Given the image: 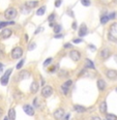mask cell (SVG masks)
I'll use <instances>...</instances> for the list:
<instances>
[{"mask_svg": "<svg viewBox=\"0 0 117 120\" xmlns=\"http://www.w3.org/2000/svg\"><path fill=\"white\" fill-rule=\"evenodd\" d=\"M64 48H65V49L72 48V45H71V44H65V45H64Z\"/></svg>", "mask_w": 117, "mask_h": 120, "instance_id": "obj_38", "label": "cell"}, {"mask_svg": "<svg viewBox=\"0 0 117 120\" xmlns=\"http://www.w3.org/2000/svg\"><path fill=\"white\" fill-rule=\"evenodd\" d=\"M115 90H116V92H117V88H116V89H115Z\"/></svg>", "mask_w": 117, "mask_h": 120, "instance_id": "obj_50", "label": "cell"}, {"mask_svg": "<svg viewBox=\"0 0 117 120\" xmlns=\"http://www.w3.org/2000/svg\"><path fill=\"white\" fill-rule=\"evenodd\" d=\"M106 120H117V116L114 114H107L106 115Z\"/></svg>", "mask_w": 117, "mask_h": 120, "instance_id": "obj_21", "label": "cell"}, {"mask_svg": "<svg viewBox=\"0 0 117 120\" xmlns=\"http://www.w3.org/2000/svg\"><path fill=\"white\" fill-rule=\"evenodd\" d=\"M98 110H99V112H101V113L106 114V112H107V104H106V101H102L101 104H99Z\"/></svg>", "mask_w": 117, "mask_h": 120, "instance_id": "obj_13", "label": "cell"}, {"mask_svg": "<svg viewBox=\"0 0 117 120\" xmlns=\"http://www.w3.org/2000/svg\"><path fill=\"white\" fill-rule=\"evenodd\" d=\"M109 20H110V19H109L108 16H103V17H102V19H101V23L102 24H106Z\"/></svg>", "mask_w": 117, "mask_h": 120, "instance_id": "obj_26", "label": "cell"}, {"mask_svg": "<svg viewBox=\"0 0 117 120\" xmlns=\"http://www.w3.org/2000/svg\"><path fill=\"white\" fill-rule=\"evenodd\" d=\"M53 94V88H52L51 86H45L43 90H42V95L44 97H50Z\"/></svg>", "mask_w": 117, "mask_h": 120, "instance_id": "obj_3", "label": "cell"}, {"mask_svg": "<svg viewBox=\"0 0 117 120\" xmlns=\"http://www.w3.org/2000/svg\"><path fill=\"white\" fill-rule=\"evenodd\" d=\"M68 88H69V87H68L64 83L62 84L61 89H62V91H63V94H68Z\"/></svg>", "mask_w": 117, "mask_h": 120, "instance_id": "obj_24", "label": "cell"}, {"mask_svg": "<svg viewBox=\"0 0 117 120\" xmlns=\"http://www.w3.org/2000/svg\"><path fill=\"white\" fill-rule=\"evenodd\" d=\"M23 55V49L20 48V47H16L15 49H12L11 51V57L12 59H19L22 57Z\"/></svg>", "mask_w": 117, "mask_h": 120, "instance_id": "obj_2", "label": "cell"}, {"mask_svg": "<svg viewBox=\"0 0 117 120\" xmlns=\"http://www.w3.org/2000/svg\"><path fill=\"white\" fill-rule=\"evenodd\" d=\"M108 39L111 41H114V42H117V37H115L114 35H112V33H108Z\"/></svg>", "mask_w": 117, "mask_h": 120, "instance_id": "obj_25", "label": "cell"}, {"mask_svg": "<svg viewBox=\"0 0 117 120\" xmlns=\"http://www.w3.org/2000/svg\"><path fill=\"white\" fill-rule=\"evenodd\" d=\"M106 76L110 80H116L117 79V71L114 69H109L106 71Z\"/></svg>", "mask_w": 117, "mask_h": 120, "instance_id": "obj_9", "label": "cell"}, {"mask_svg": "<svg viewBox=\"0 0 117 120\" xmlns=\"http://www.w3.org/2000/svg\"><path fill=\"white\" fill-rule=\"evenodd\" d=\"M8 119L9 120L16 119V111H15V109H11L8 111Z\"/></svg>", "mask_w": 117, "mask_h": 120, "instance_id": "obj_19", "label": "cell"}, {"mask_svg": "<svg viewBox=\"0 0 117 120\" xmlns=\"http://www.w3.org/2000/svg\"><path fill=\"white\" fill-rule=\"evenodd\" d=\"M74 110L76 112H78V113H83V112L86 111V108L85 107H83V106H80V105H75Z\"/></svg>", "mask_w": 117, "mask_h": 120, "instance_id": "obj_15", "label": "cell"}, {"mask_svg": "<svg viewBox=\"0 0 117 120\" xmlns=\"http://www.w3.org/2000/svg\"><path fill=\"white\" fill-rule=\"evenodd\" d=\"M68 119H69V114H68L66 116L63 117V120H68Z\"/></svg>", "mask_w": 117, "mask_h": 120, "instance_id": "obj_42", "label": "cell"}, {"mask_svg": "<svg viewBox=\"0 0 117 120\" xmlns=\"http://www.w3.org/2000/svg\"><path fill=\"white\" fill-rule=\"evenodd\" d=\"M115 61L117 62V55H116V56H115Z\"/></svg>", "mask_w": 117, "mask_h": 120, "instance_id": "obj_47", "label": "cell"}, {"mask_svg": "<svg viewBox=\"0 0 117 120\" xmlns=\"http://www.w3.org/2000/svg\"><path fill=\"white\" fill-rule=\"evenodd\" d=\"M113 2H115V3H117V0H113Z\"/></svg>", "mask_w": 117, "mask_h": 120, "instance_id": "obj_49", "label": "cell"}, {"mask_svg": "<svg viewBox=\"0 0 117 120\" xmlns=\"http://www.w3.org/2000/svg\"><path fill=\"white\" fill-rule=\"evenodd\" d=\"M90 120H102V119L99 118V117H98V116H94V117H92V118H91Z\"/></svg>", "mask_w": 117, "mask_h": 120, "instance_id": "obj_40", "label": "cell"}, {"mask_svg": "<svg viewBox=\"0 0 117 120\" xmlns=\"http://www.w3.org/2000/svg\"><path fill=\"white\" fill-rule=\"evenodd\" d=\"M11 33H12L11 29H9V28H5V29H3V30H2V32H1V33H0V37H1L2 39L8 38V37L11 35Z\"/></svg>", "mask_w": 117, "mask_h": 120, "instance_id": "obj_6", "label": "cell"}, {"mask_svg": "<svg viewBox=\"0 0 117 120\" xmlns=\"http://www.w3.org/2000/svg\"><path fill=\"white\" fill-rule=\"evenodd\" d=\"M110 30H111V32H113V33H117V23L112 24L111 27H110Z\"/></svg>", "mask_w": 117, "mask_h": 120, "instance_id": "obj_23", "label": "cell"}, {"mask_svg": "<svg viewBox=\"0 0 117 120\" xmlns=\"http://www.w3.org/2000/svg\"><path fill=\"white\" fill-rule=\"evenodd\" d=\"M81 3L83 4L84 6H89L90 5V1H89V0H81Z\"/></svg>", "mask_w": 117, "mask_h": 120, "instance_id": "obj_30", "label": "cell"}, {"mask_svg": "<svg viewBox=\"0 0 117 120\" xmlns=\"http://www.w3.org/2000/svg\"><path fill=\"white\" fill-rule=\"evenodd\" d=\"M37 90H38V84L33 81L31 83V86H30V91L32 92V93H36Z\"/></svg>", "mask_w": 117, "mask_h": 120, "instance_id": "obj_16", "label": "cell"}, {"mask_svg": "<svg viewBox=\"0 0 117 120\" xmlns=\"http://www.w3.org/2000/svg\"><path fill=\"white\" fill-rule=\"evenodd\" d=\"M43 30H44L43 27H39V28H38V29H37L36 31H35V34H37V33H38V32H41V31H43Z\"/></svg>", "mask_w": 117, "mask_h": 120, "instance_id": "obj_39", "label": "cell"}, {"mask_svg": "<svg viewBox=\"0 0 117 120\" xmlns=\"http://www.w3.org/2000/svg\"><path fill=\"white\" fill-rule=\"evenodd\" d=\"M62 37H63L62 34H57V35H55V38H62Z\"/></svg>", "mask_w": 117, "mask_h": 120, "instance_id": "obj_41", "label": "cell"}, {"mask_svg": "<svg viewBox=\"0 0 117 120\" xmlns=\"http://www.w3.org/2000/svg\"><path fill=\"white\" fill-rule=\"evenodd\" d=\"M110 56H111V52L109 49H104L103 51L101 52V57L103 59H108Z\"/></svg>", "mask_w": 117, "mask_h": 120, "instance_id": "obj_12", "label": "cell"}, {"mask_svg": "<svg viewBox=\"0 0 117 120\" xmlns=\"http://www.w3.org/2000/svg\"><path fill=\"white\" fill-rule=\"evenodd\" d=\"M108 17H109V19H110V20H114V18H115V14H114V12H112V14H110Z\"/></svg>", "mask_w": 117, "mask_h": 120, "instance_id": "obj_35", "label": "cell"}, {"mask_svg": "<svg viewBox=\"0 0 117 120\" xmlns=\"http://www.w3.org/2000/svg\"><path fill=\"white\" fill-rule=\"evenodd\" d=\"M45 12H46V6H42L41 8L36 11V15L37 16H43V15H45Z\"/></svg>", "mask_w": 117, "mask_h": 120, "instance_id": "obj_20", "label": "cell"}, {"mask_svg": "<svg viewBox=\"0 0 117 120\" xmlns=\"http://www.w3.org/2000/svg\"><path fill=\"white\" fill-rule=\"evenodd\" d=\"M72 28H73L74 30H76L77 28H78V27H77V23H76V22H74V23H73V25H72Z\"/></svg>", "mask_w": 117, "mask_h": 120, "instance_id": "obj_36", "label": "cell"}, {"mask_svg": "<svg viewBox=\"0 0 117 120\" xmlns=\"http://www.w3.org/2000/svg\"><path fill=\"white\" fill-rule=\"evenodd\" d=\"M69 57H71L72 60H74V61H79L81 58V54L79 51H77V50H72L71 52H69Z\"/></svg>", "mask_w": 117, "mask_h": 120, "instance_id": "obj_4", "label": "cell"}, {"mask_svg": "<svg viewBox=\"0 0 117 120\" xmlns=\"http://www.w3.org/2000/svg\"><path fill=\"white\" fill-rule=\"evenodd\" d=\"M0 57H3V51L0 50Z\"/></svg>", "mask_w": 117, "mask_h": 120, "instance_id": "obj_45", "label": "cell"}, {"mask_svg": "<svg viewBox=\"0 0 117 120\" xmlns=\"http://www.w3.org/2000/svg\"><path fill=\"white\" fill-rule=\"evenodd\" d=\"M37 101H38L37 98L34 99V105H35V107H38V102H37Z\"/></svg>", "mask_w": 117, "mask_h": 120, "instance_id": "obj_43", "label": "cell"}, {"mask_svg": "<svg viewBox=\"0 0 117 120\" xmlns=\"http://www.w3.org/2000/svg\"><path fill=\"white\" fill-rule=\"evenodd\" d=\"M87 32H88V29H87L86 25L85 24H82L81 27H80V30H79V36H81V37L85 36L87 34Z\"/></svg>", "mask_w": 117, "mask_h": 120, "instance_id": "obj_10", "label": "cell"}, {"mask_svg": "<svg viewBox=\"0 0 117 120\" xmlns=\"http://www.w3.org/2000/svg\"><path fill=\"white\" fill-rule=\"evenodd\" d=\"M11 71H12V69L9 68V69H7V71L4 72V75L2 76V78H1V83H2V85H6L7 83H8V79H9V76H11Z\"/></svg>", "mask_w": 117, "mask_h": 120, "instance_id": "obj_5", "label": "cell"}, {"mask_svg": "<svg viewBox=\"0 0 117 120\" xmlns=\"http://www.w3.org/2000/svg\"><path fill=\"white\" fill-rule=\"evenodd\" d=\"M98 88L99 89V91H103V90H105L106 88V82L104 81V80L99 79L98 81Z\"/></svg>", "mask_w": 117, "mask_h": 120, "instance_id": "obj_14", "label": "cell"}, {"mask_svg": "<svg viewBox=\"0 0 117 120\" xmlns=\"http://www.w3.org/2000/svg\"><path fill=\"white\" fill-rule=\"evenodd\" d=\"M35 47H36V45H35V42H32V44L29 46V50H33V49H35Z\"/></svg>", "mask_w": 117, "mask_h": 120, "instance_id": "obj_32", "label": "cell"}, {"mask_svg": "<svg viewBox=\"0 0 117 120\" xmlns=\"http://www.w3.org/2000/svg\"><path fill=\"white\" fill-rule=\"evenodd\" d=\"M85 66H86V68H89V69H94L95 68V67H94L93 62L91 61L90 59H86L85 60Z\"/></svg>", "mask_w": 117, "mask_h": 120, "instance_id": "obj_17", "label": "cell"}, {"mask_svg": "<svg viewBox=\"0 0 117 120\" xmlns=\"http://www.w3.org/2000/svg\"><path fill=\"white\" fill-rule=\"evenodd\" d=\"M2 68V63H0V69Z\"/></svg>", "mask_w": 117, "mask_h": 120, "instance_id": "obj_46", "label": "cell"}, {"mask_svg": "<svg viewBox=\"0 0 117 120\" xmlns=\"http://www.w3.org/2000/svg\"><path fill=\"white\" fill-rule=\"evenodd\" d=\"M23 110H24V112L26 113L27 115H29V116H33L34 115V109L32 108V107L30 106V105H25V106L23 107Z\"/></svg>", "mask_w": 117, "mask_h": 120, "instance_id": "obj_8", "label": "cell"}, {"mask_svg": "<svg viewBox=\"0 0 117 120\" xmlns=\"http://www.w3.org/2000/svg\"><path fill=\"white\" fill-rule=\"evenodd\" d=\"M16 16H17V11L14 7H9V8H7L6 11H4V17H5V19H7V20H11V19L16 18Z\"/></svg>", "mask_w": 117, "mask_h": 120, "instance_id": "obj_1", "label": "cell"}, {"mask_svg": "<svg viewBox=\"0 0 117 120\" xmlns=\"http://www.w3.org/2000/svg\"><path fill=\"white\" fill-rule=\"evenodd\" d=\"M64 117V110L62 109V108H59V109H57L55 112H54V118H56V119H58V120H60L62 119Z\"/></svg>", "mask_w": 117, "mask_h": 120, "instance_id": "obj_7", "label": "cell"}, {"mask_svg": "<svg viewBox=\"0 0 117 120\" xmlns=\"http://www.w3.org/2000/svg\"><path fill=\"white\" fill-rule=\"evenodd\" d=\"M3 120H9V119H8V117H7V118H4Z\"/></svg>", "mask_w": 117, "mask_h": 120, "instance_id": "obj_48", "label": "cell"}, {"mask_svg": "<svg viewBox=\"0 0 117 120\" xmlns=\"http://www.w3.org/2000/svg\"><path fill=\"white\" fill-rule=\"evenodd\" d=\"M60 31H61V26L60 25H56V26L54 27V32H55L56 34H58Z\"/></svg>", "mask_w": 117, "mask_h": 120, "instance_id": "obj_27", "label": "cell"}, {"mask_svg": "<svg viewBox=\"0 0 117 120\" xmlns=\"http://www.w3.org/2000/svg\"><path fill=\"white\" fill-rule=\"evenodd\" d=\"M37 4H38V1H36V0H30V1L25 2V5L27 8H34Z\"/></svg>", "mask_w": 117, "mask_h": 120, "instance_id": "obj_11", "label": "cell"}, {"mask_svg": "<svg viewBox=\"0 0 117 120\" xmlns=\"http://www.w3.org/2000/svg\"><path fill=\"white\" fill-rule=\"evenodd\" d=\"M48 20H49V22H53L55 20V14H51V16H49Z\"/></svg>", "mask_w": 117, "mask_h": 120, "instance_id": "obj_31", "label": "cell"}, {"mask_svg": "<svg viewBox=\"0 0 117 120\" xmlns=\"http://www.w3.org/2000/svg\"><path fill=\"white\" fill-rule=\"evenodd\" d=\"M56 71V66L51 67V69H50V71H52V72H53V71Z\"/></svg>", "mask_w": 117, "mask_h": 120, "instance_id": "obj_44", "label": "cell"}, {"mask_svg": "<svg viewBox=\"0 0 117 120\" xmlns=\"http://www.w3.org/2000/svg\"><path fill=\"white\" fill-rule=\"evenodd\" d=\"M60 5H61V0H56V1H55V6L59 7Z\"/></svg>", "mask_w": 117, "mask_h": 120, "instance_id": "obj_33", "label": "cell"}, {"mask_svg": "<svg viewBox=\"0 0 117 120\" xmlns=\"http://www.w3.org/2000/svg\"><path fill=\"white\" fill-rule=\"evenodd\" d=\"M14 24V22H0V29H2L3 27L7 26V25H12Z\"/></svg>", "mask_w": 117, "mask_h": 120, "instance_id": "obj_22", "label": "cell"}, {"mask_svg": "<svg viewBox=\"0 0 117 120\" xmlns=\"http://www.w3.org/2000/svg\"><path fill=\"white\" fill-rule=\"evenodd\" d=\"M30 76V74H29V71H21L20 72V75H19V80H23V79H26V78H28V77Z\"/></svg>", "mask_w": 117, "mask_h": 120, "instance_id": "obj_18", "label": "cell"}, {"mask_svg": "<svg viewBox=\"0 0 117 120\" xmlns=\"http://www.w3.org/2000/svg\"><path fill=\"white\" fill-rule=\"evenodd\" d=\"M52 60H53V59H52L51 57H50V58H47V59H46V61L44 62V66H48L49 64L52 62Z\"/></svg>", "mask_w": 117, "mask_h": 120, "instance_id": "obj_29", "label": "cell"}, {"mask_svg": "<svg viewBox=\"0 0 117 120\" xmlns=\"http://www.w3.org/2000/svg\"><path fill=\"white\" fill-rule=\"evenodd\" d=\"M24 63H25V59H22L21 61H20L19 63L17 64V69H20V68H22V66L24 65Z\"/></svg>", "mask_w": 117, "mask_h": 120, "instance_id": "obj_28", "label": "cell"}, {"mask_svg": "<svg viewBox=\"0 0 117 120\" xmlns=\"http://www.w3.org/2000/svg\"><path fill=\"white\" fill-rule=\"evenodd\" d=\"M72 83H73V82H72L71 80H68V82H65V83H64V84H65L68 87H69V86H71V85H72Z\"/></svg>", "mask_w": 117, "mask_h": 120, "instance_id": "obj_37", "label": "cell"}, {"mask_svg": "<svg viewBox=\"0 0 117 120\" xmlns=\"http://www.w3.org/2000/svg\"><path fill=\"white\" fill-rule=\"evenodd\" d=\"M82 39L81 38H74L73 39V42H75V44H79V42H81Z\"/></svg>", "mask_w": 117, "mask_h": 120, "instance_id": "obj_34", "label": "cell"}]
</instances>
